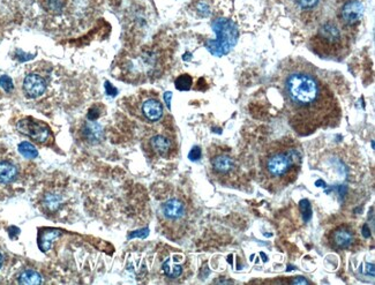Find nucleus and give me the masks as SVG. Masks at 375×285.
Returning <instances> with one entry per match:
<instances>
[{"mask_svg":"<svg viewBox=\"0 0 375 285\" xmlns=\"http://www.w3.org/2000/svg\"><path fill=\"white\" fill-rule=\"evenodd\" d=\"M17 170L15 165H13L10 162H2L0 163V182L3 184H8L16 178Z\"/></svg>","mask_w":375,"mask_h":285,"instance_id":"nucleus-14","label":"nucleus"},{"mask_svg":"<svg viewBox=\"0 0 375 285\" xmlns=\"http://www.w3.org/2000/svg\"><path fill=\"white\" fill-rule=\"evenodd\" d=\"M60 232L58 230H46L43 231L41 233V237H39V247L43 252H47L48 249L51 248L52 243L55 242V239L57 237H59Z\"/></svg>","mask_w":375,"mask_h":285,"instance_id":"nucleus-15","label":"nucleus"},{"mask_svg":"<svg viewBox=\"0 0 375 285\" xmlns=\"http://www.w3.org/2000/svg\"><path fill=\"white\" fill-rule=\"evenodd\" d=\"M211 168L215 173L219 176L229 177L235 173L236 171V163L230 155L219 153L216 154L214 157H211Z\"/></svg>","mask_w":375,"mask_h":285,"instance_id":"nucleus-10","label":"nucleus"},{"mask_svg":"<svg viewBox=\"0 0 375 285\" xmlns=\"http://www.w3.org/2000/svg\"><path fill=\"white\" fill-rule=\"evenodd\" d=\"M3 262H4V259H3V255H2V254H0V268H2V266H3Z\"/></svg>","mask_w":375,"mask_h":285,"instance_id":"nucleus-26","label":"nucleus"},{"mask_svg":"<svg viewBox=\"0 0 375 285\" xmlns=\"http://www.w3.org/2000/svg\"><path fill=\"white\" fill-rule=\"evenodd\" d=\"M0 86H2L4 90L7 92L12 91L13 88H14V86H13L12 79L10 77H7V75H3V77L0 78Z\"/></svg>","mask_w":375,"mask_h":285,"instance_id":"nucleus-21","label":"nucleus"},{"mask_svg":"<svg viewBox=\"0 0 375 285\" xmlns=\"http://www.w3.org/2000/svg\"><path fill=\"white\" fill-rule=\"evenodd\" d=\"M172 93L171 92H166L165 93V101H166V104H167V108H170V99H171Z\"/></svg>","mask_w":375,"mask_h":285,"instance_id":"nucleus-25","label":"nucleus"},{"mask_svg":"<svg viewBox=\"0 0 375 285\" xmlns=\"http://www.w3.org/2000/svg\"><path fill=\"white\" fill-rule=\"evenodd\" d=\"M19 151L22 156L27 158H35L38 156L37 149L29 142H21L19 145Z\"/></svg>","mask_w":375,"mask_h":285,"instance_id":"nucleus-19","label":"nucleus"},{"mask_svg":"<svg viewBox=\"0 0 375 285\" xmlns=\"http://www.w3.org/2000/svg\"><path fill=\"white\" fill-rule=\"evenodd\" d=\"M149 145L154 153L160 156H166L167 154H169V151L171 149L170 139L162 134L154 135L152 139H150Z\"/></svg>","mask_w":375,"mask_h":285,"instance_id":"nucleus-13","label":"nucleus"},{"mask_svg":"<svg viewBox=\"0 0 375 285\" xmlns=\"http://www.w3.org/2000/svg\"><path fill=\"white\" fill-rule=\"evenodd\" d=\"M317 39L321 45L326 48V50L337 51L345 43V36H344L342 27L335 21H327L320 26L316 35Z\"/></svg>","mask_w":375,"mask_h":285,"instance_id":"nucleus-4","label":"nucleus"},{"mask_svg":"<svg viewBox=\"0 0 375 285\" xmlns=\"http://www.w3.org/2000/svg\"><path fill=\"white\" fill-rule=\"evenodd\" d=\"M300 157L293 148L272 149L262 159L264 175L275 185L288 184L291 177L295 175L299 168Z\"/></svg>","mask_w":375,"mask_h":285,"instance_id":"nucleus-2","label":"nucleus"},{"mask_svg":"<svg viewBox=\"0 0 375 285\" xmlns=\"http://www.w3.org/2000/svg\"><path fill=\"white\" fill-rule=\"evenodd\" d=\"M19 283L20 284H41L42 283V277L37 271L34 270H26L20 275L19 277Z\"/></svg>","mask_w":375,"mask_h":285,"instance_id":"nucleus-18","label":"nucleus"},{"mask_svg":"<svg viewBox=\"0 0 375 285\" xmlns=\"http://www.w3.org/2000/svg\"><path fill=\"white\" fill-rule=\"evenodd\" d=\"M147 234H148V229H145V230H141V231H139V232H134V233H132V234L130 235V238H134V237H141V238H144L145 235H147Z\"/></svg>","mask_w":375,"mask_h":285,"instance_id":"nucleus-24","label":"nucleus"},{"mask_svg":"<svg viewBox=\"0 0 375 285\" xmlns=\"http://www.w3.org/2000/svg\"><path fill=\"white\" fill-rule=\"evenodd\" d=\"M213 29L217 35V38L207 43V49L214 56L222 57L228 55L231 49L236 45L238 36H239L236 25L230 20L219 17L214 21Z\"/></svg>","mask_w":375,"mask_h":285,"instance_id":"nucleus-3","label":"nucleus"},{"mask_svg":"<svg viewBox=\"0 0 375 285\" xmlns=\"http://www.w3.org/2000/svg\"><path fill=\"white\" fill-rule=\"evenodd\" d=\"M140 112L147 122L156 123L162 119L164 110L161 102L155 97H147L141 102Z\"/></svg>","mask_w":375,"mask_h":285,"instance_id":"nucleus-9","label":"nucleus"},{"mask_svg":"<svg viewBox=\"0 0 375 285\" xmlns=\"http://www.w3.org/2000/svg\"><path fill=\"white\" fill-rule=\"evenodd\" d=\"M282 92L295 120L319 123L333 106L329 92L319 78L306 66H292L282 80Z\"/></svg>","mask_w":375,"mask_h":285,"instance_id":"nucleus-1","label":"nucleus"},{"mask_svg":"<svg viewBox=\"0 0 375 285\" xmlns=\"http://www.w3.org/2000/svg\"><path fill=\"white\" fill-rule=\"evenodd\" d=\"M188 157L191 161H197V159L201 158V148L198 147H194V148L189 151Z\"/></svg>","mask_w":375,"mask_h":285,"instance_id":"nucleus-22","label":"nucleus"},{"mask_svg":"<svg viewBox=\"0 0 375 285\" xmlns=\"http://www.w3.org/2000/svg\"><path fill=\"white\" fill-rule=\"evenodd\" d=\"M98 115H99L98 111H97L95 108H92V109L89 110V112H88V119L92 120V122H94V120H96L97 118H98Z\"/></svg>","mask_w":375,"mask_h":285,"instance_id":"nucleus-23","label":"nucleus"},{"mask_svg":"<svg viewBox=\"0 0 375 285\" xmlns=\"http://www.w3.org/2000/svg\"><path fill=\"white\" fill-rule=\"evenodd\" d=\"M162 221L164 222L167 228L171 225H182L186 218V207L185 203L177 198L169 199L162 204L161 207Z\"/></svg>","mask_w":375,"mask_h":285,"instance_id":"nucleus-5","label":"nucleus"},{"mask_svg":"<svg viewBox=\"0 0 375 285\" xmlns=\"http://www.w3.org/2000/svg\"><path fill=\"white\" fill-rule=\"evenodd\" d=\"M46 89L45 80L37 74H29L24 78L23 90L29 99H37L42 96Z\"/></svg>","mask_w":375,"mask_h":285,"instance_id":"nucleus-11","label":"nucleus"},{"mask_svg":"<svg viewBox=\"0 0 375 285\" xmlns=\"http://www.w3.org/2000/svg\"><path fill=\"white\" fill-rule=\"evenodd\" d=\"M364 15V5L360 0H347L341 8L339 17L344 26L351 27L358 23Z\"/></svg>","mask_w":375,"mask_h":285,"instance_id":"nucleus-8","label":"nucleus"},{"mask_svg":"<svg viewBox=\"0 0 375 285\" xmlns=\"http://www.w3.org/2000/svg\"><path fill=\"white\" fill-rule=\"evenodd\" d=\"M162 268L164 274L170 278H177L183 274V267L178 265L173 259H166Z\"/></svg>","mask_w":375,"mask_h":285,"instance_id":"nucleus-16","label":"nucleus"},{"mask_svg":"<svg viewBox=\"0 0 375 285\" xmlns=\"http://www.w3.org/2000/svg\"><path fill=\"white\" fill-rule=\"evenodd\" d=\"M192 78L189 77V75L187 74H184V75H180V77L176 80V88L178 89V90H182V91H186V90H189L192 87Z\"/></svg>","mask_w":375,"mask_h":285,"instance_id":"nucleus-20","label":"nucleus"},{"mask_svg":"<svg viewBox=\"0 0 375 285\" xmlns=\"http://www.w3.org/2000/svg\"><path fill=\"white\" fill-rule=\"evenodd\" d=\"M82 134L83 137L87 141H89L90 144H98L103 140L104 137V132L101 125L91 122H87L82 126Z\"/></svg>","mask_w":375,"mask_h":285,"instance_id":"nucleus-12","label":"nucleus"},{"mask_svg":"<svg viewBox=\"0 0 375 285\" xmlns=\"http://www.w3.org/2000/svg\"><path fill=\"white\" fill-rule=\"evenodd\" d=\"M356 233L350 225H339L333 230L329 237L332 246L336 249H348L354 247L356 243Z\"/></svg>","mask_w":375,"mask_h":285,"instance_id":"nucleus-7","label":"nucleus"},{"mask_svg":"<svg viewBox=\"0 0 375 285\" xmlns=\"http://www.w3.org/2000/svg\"><path fill=\"white\" fill-rule=\"evenodd\" d=\"M17 130L32 137L38 144H45L50 137V131L45 124L39 123L35 119H22L17 123Z\"/></svg>","mask_w":375,"mask_h":285,"instance_id":"nucleus-6","label":"nucleus"},{"mask_svg":"<svg viewBox=\"0 0 375 285\" xmlns=\"http://www.w3.org/2000/svg\"><path fill=\"white\" fill-rule=\"evenodd\" d=\"M295 8L302 12H314L320 7L322 0H293Z\"/></svg>","mask_w":375,"mask_h":285,"instance_id":"nucleus-17","label":"nucleus"}]
</instances>
